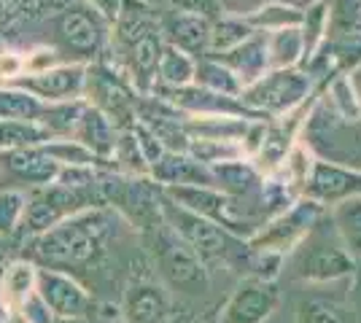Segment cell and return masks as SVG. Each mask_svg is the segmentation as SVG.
Returning <instances> with one entry per match:
<instances>
[{
    "label": "cell",
    "instance_id": "6da1fadb",
    "mask_svg": "<svg viewBox=\"0 0 361 323\" xmlns=\"http://www.w3.org/2000/svg\"><path fill=\"white\" fill-rule=\"evenodd\" d=\"M114 221L116 218L108 208H90L71 215L57 227L30 237L27 262L68 275H73V270L97 267L108 253Z\"/></svg>",
    "mask_w": 361,
    "mask_h": 323
},
{
    "label": "cell",
    "instance_id": "7a4b0ae2",
    "mask_svg": "<svg viewBox=\"0 0 361 323\" xmlns=\"http://www.w3.org/2000/svg\"><path fill=\"white\" fill-rule=\"evenodd\" d=\"M108 44L116 54V68L135 87V92L149 94L157 84V65L165 51L157 8L143 0H121Z\"/></svg>",
    "mask_w": 361,
    "mask_h": 323
},
{
    "label": "cell",
    "instance_id": "3957f363",
    "mask_svg": "<svg viewBox=\"0 0 361 323\" xmlns=\"http://www.w3.org/2000/svg\"><path fill=\"white\" fill-rule=\"evenodd\" d=\"M283 262H288V275L310 286L345 283L356 270V262L348 256L326 213Z\"/></svg>",
    "mask_w": 361,
    "mask_h": 323
},
{
    "label": "cell",
    "instance_id": "277c9868",
    "mask_svg": "<svg viewBox=\"0 0 361 323\" xmlns=\"http://www.w3.org/2000/svg\"><path fill=\"white\" fill-rule=\"evenodd\" d=\"M146 240H149V251L159 283L167 291H178L186 296H200L208 291L211 277H208L205 264L197 259L192 248L186 246L165 221L146 229Z\"/></svg>",
    "mask_w": 361,
    "mask_h": 323
},
{
    "label": "cell",
    "instance_id": "5b68a950",
    "mask_svg": "<svg viewBox=\"0 0 361 323\" xmlns=\"http://www.w3.org/2000/svg\"><path fill=\"white\" fill-rule=\"evenodd\" d=\"M87 106L97 108L116 129H133L137 119V100L140 94L127 81L116 65L108 62H90L84 68V94Z\"/></svg>",
    "mask_w": 361,
    "mask_h": 323
},
{
    "label": "cell",
    "instance_id": "8992f818",
    "mask_svg": "<svg viewBox=\"0 0 361 323\" xmlns=\"http://www.w3.org/2000/svg\"><path fill=\"white\" fill-rule=\"evenodd\" d=\"M90 208H106L103 197H100V186L75 189V186H65L57 181L49 186H38L27 194L22 232L35 237L41 232L57 227L65 218L81 213V210H90Z\"/></svg>",
    "mask_w": 361,
    "mask_h": 323
},
{
    "label": "cell",
    "instance_id": "52a82bcc",
    "mask_svg": "<svg viewBox=\"0 0 361 323\" xmlns=\"http://www.w3.org/2000/svg\"><path fill=\"white\" fill-rule=\"evenodd\" d=\"M111 41V25L90 6H73L54 19V51L62 62H97Z\"/></svg>",
    "mask_w": 361,
    "mask_h": 323
},
{
    "label": "cell",
    "instance_id": "ba28073f",
    "mask_svg": "<svg viewBox=\"0 0 361 323\" xmlns=\"http://www.w3.org/2000/svg\"><path fill=\"white\" fill-rule=\"evenodd\" d=\"M310 89L313 78L302 68H281L267 70L259 81L245 87L240 92V103L262 119H281L305 106Z\"/></svg>",
    "mask_w": 361,
    "mask_h": 323
},
{
    "label": "cell",
    "instance_id": "9c48e42d",
    "mask_svg": "<svg viewBox=\"0 0 361 323\" xmlns=\"http://www.w3.org/2000/svg\"><path fill=\"white\" fill-rule=\"evenodd\" d=\"M324 213H326L324 205L307 200V197H300V200L291 202L288 208H283L278 215H272L262 229L254 232L248 237V246L254 248L256 253L286 259L288 253L305 240V234L324 218Z\"/></svg>",
    "mask_w": 361,
    "mask_h": 323
},
{
    "label": "cell",
    "instance_id": "30bf717a",
    "mask_svg": "<svg viewBox=\"0 0 361 323\" xmlns=\"http://www.w3.org/2000/svg\"><path fill=\"white\" fill-rule=\"evenodd\" d=\"M278 302H281V289L275 280L243 277L221 305L219 323H267L278 310Z\"/></svg>",
    "mask_w": 361,
    "mask_h": 323
},
{
    "label": "cell",
    "instance_id": "8fae6325",
    "mask_svg": "<svg viewBox=\"0 0 361 323\" xmlns=\"http://www.w3.org/2000/svg\"><path fill=\"white\" fill-rule=\"evenodd\" d=\"M84 68L87 65L60 62V65H51L44 70H32L19 81H14L11 87L32 94L44 106L73 103V100H81V94H84Z\"/></svg>",
    "mask_w": 361,
    "mask_h": 323
},
{
    "label": "cell",
    "instance_id": "7c38bea8",
    "mask_svg": "<svg viewBox=\"0 0 361 323\" xmlns=\"http://www.w3.org/2000/svg\"><path fill=\"white\" fill-rule=\"evenodd\" d=\"M35 291L54 318L87 315L92 302H94L92 291L78 277L68 275V272H57V270H44V267H38Z\"/></svg>",
    "mask_w": 361,
    "mask_h": 323
},
{
    "label": "cell",
    "instance_id": "4fadbf2b",
    "mask_svg": "<svg viewBox=\"0 0 361 323\" xmlns=\"http://www.w3.org/2000/svg\"><path fill=\"white\" fill-rule=\"evenodd\" d=\"M124 323H165L173 312L170 291L149 272H137L130 277L121 296Z\"/></svg>",
    "mask_w": 361,
    "mask_h": 323
},
{
    "label": "cell",
    "instance_id": "5bb4252c",
    "mask_svg": "<svg viewBox=\"0 0 361 323\" xmlns=\"http://www.w3.org/2000/svg\"><path fill=\"white\" fill-rule=\"evenodd\" d=\"M302 197L318 202L324 208H331L350 197H361V170L334 165V162L316 156L310 165V175H307Z\"/></svg>",
    "mask_w": 361,
    "mask_h": 323
},
{
    "label": "cell",
    "instance_id": "9a60e30c",
    "mask_svg": "<svg viewBox=\"0 0 361 323\" xmlns=\"http://www.w3.org/2000/svg\"><path fill=\"white\" fill-rule=\"evenodd\" d=\"M159 27L167 46L180 49L189 57H208V41H211V22L200 19L192 14H180L167 8L165 14H159Z\"/></svg>",
    "mask_w": 361,
    "mask_h": 323
},
{
    "label": "cell",
    "instance_id": "2e32d148",
    "mask_svg": "<svg viewBox=\"0 0 361 323\" xmlns=\"http://www.w3.org/2000/svg\"><path fill=\"white\" fill-rule=\"evenodd\" d=\"M116 135L119 129L108 122L106 116L92 106H81L78 119H75L73 129H71V140H75L78 146H84L103 167H111L114 162V146H116Z\"/></svg>",
    "mask_w": 361,
    "mask_h": 323
},
{
    "label": "cell",
    "instance_id": "e0dca14e",
    "mask_svg": "<svg viewBox=\"0 0 361 323\" xmlns=\"http://www.w3.org/2000/svg\"><path fill=\"white\" fill-rule=\"evenodd\" d=\"M60 170V165L44 151V146L0 154V178L8 175V178L19 181V184H30L32 189L54 184Z\"/></svg>",
    "mask_w": 361,
    "mask_h": 323
},
{
    "label": "cell",
    "instance_id": "ac0fdd59",
    "mask_svg": "<svg viewBox=\"0 0 361 323\" xmlns=\"http://www.w3.org/2000/svg\"><path fill=\"white\" fill-rule=\"evenodd\" d=\"M211 57V54H208ZM216 60L221 62L224 68H229L235 78L240 81V87H251L254 81L264 76L270 70L267 62V46H264V32H254L245 44H240L238 49L226 51V54H216Z\"/></svg>",
    "mask_w": 361,
    "mask_h": 323
},
{
    "label": "cell",
    "instance_id": "d6986e66",
    "mask_svg": "<svg viewBox=\"0 0 361 323\" xmlns=\"http://www.w3.org/2000/svg\"><path fill=\"white\" fill-rule=\"evenodd\" d=\"M345 293H326V291H310L305 293L297 310L294 321L297 323H350V305Z\"/></svg>",
    "mask_w": 361,
    "mask_h": 323
},
{
    "label": "cell",
    "instance_id": "ffe728a7",
    "mask_svg": "<svg viewBox=\"0 0 361 323\" xmlns=\"http://www.w3.org/2000/svg\"><path fill=\"white\" fill-rule=\"evenodd\" d=\"M38 267L27 259L11 262L0 277V305L3 310H22V305L35 293Z\"/></svg>",
    "mask_w": 361,
    "mask_h": 323
},
{
    "label": "cell",
    "instance_id": "44dd1931",
    "mask_svg": "<svg viewBox=\"0 0 361 323\" xmlns=\"http://www.w3.org/2000/svg\"><path fill=\"white\" fill-rule=\"evenodd\" d=\"M331 30V3L329 0H313L310 6H305L302 11V49H305V57H302V68L316 57L321 46L329 41Z\"/></svg>",
    "mask_w": 361,
    "mask_h": 323
},
{
    "label": "cell",
    "instance_id": "7402d4cb",
    "mask_svg": "<svg viewBox=\"0 0 361 323\" xmlns=\"http://www.w3.org/2000/svg\"><path fill=\"white\" fill-rule=\"evenodd\" d=\"M331 227L353 262H361V197H350L326 208Z\"/></svg>",
    "mask_w": 361,
    "mask_h": 323
},
{
    "label": "cell",
    "instance_id": "603a6c76",
    "mask_svg": "<svg viewBox=\"0 0 361 323\" xmlns=\"http://www.w3.org/2000/svg\"><path fill=\"white\" fill-rule=\"evenodd\" d=\"M324 106L345 124H361V103L356 87L350 81V73H337L326 81V97Z\"/></svg>",
    "mask_w": 361,
    "mask_h": 323
},
{
    "label": "cell",
    "instance_id": "cb8c5ba5",
    "mask_svg": "<svg viewBox=\"0 0 361 323\" xmlns=\"http://www.w3.org/2000/svg\"><path fill=\"white\" fill-rule=\"evenodd\" d=\"M264 46H267V62L270 70L281 68H302V32L300 27H288V30L264 32Z\"/></svg>",
    "mask_w": 361,
    "mask_h": 323
},
{
    "label": "cell",
    "instance_id": "d4e9b609",
    "mask_svg": "<svg viewBox=\"0 0 361 323\" xmlns=\"http://www.w3.org/2000/svg\"><path fill=\"white\" fill-rule=\"evenodd\" d=\"M302 11L305 8H300V6L272 0V3L259 6L256 11H251V14L243 16V19L254 27V32H278V30H288V27H300Z\"/></svg>",
    "mask_w": 361,
    "mask_h": 323
},
{
    "label": "cell",
    "instance_id": "484cf974",
    "mask_svg": "<svg viewBox=\"0 0 361 323\" xmlns=\"http://www.w3.org/2000/svg\"><path fill=\"white\" fill-rule=\"evenodd\" d=\"M195 68L197 60L183 54L180 49L167 46L157 65V84L154 87H167V89H180V87H192L195 84Z\"/></svg>",
    "mask_w": 361,
    "mask_h": 323
},
{
    "label": "cell",
    "instance_id": "4316f807",
    "mask_svg": "<svg viewBox=\"0 0 361 323\" xmlns=\"http://www.w3.org/2000/svg\"><path fill=\"white\" fill-rule=\"evenodd\" d=\"M254 35V27L243 19V16L221 14L211 22V41H208V54H226L232 49H238Z\"/></svg>",
    "mask_w": 361,
    "mask_h": 323
},
{
    "label": "cell",
    "instance_id": "83f0119b",
    "mask_svg": "<svg viewBox=\"0 0 361 323\" xmlns=\"http://www.w3.org/2000/svg\"><path fill=\"white\" fill-rule=\"evenodd\" d=\"M49 132L38 122L27 119H0V154L19 151V148H35L49 143Z\"/></svg>",
    "mask_w": 361,
    "mask_h": 323
},
{
    "label": "cell",
    "instance_id": "f1b7e54d",
    "mask_svg": "<svg viewBox=\"0 0 361 323\" xmlns=\"http://www.w3.org/2000/svg\"><path fill=\"white\" fill-rule=\"evenodd\" d=\"M195 87H202L208 92L226 94V97H240L243 87L235 73L224 68L216 57H200L195 68Z\"/></svg>",
    "mask_w": 361,
    "mask_h": 323
},
{
    "label": "cell",
    "instance_id": "f546056e",
    "mask_svg": "<svg viewBox=\"0 0 361 323\" xmlns=\"http://www.w3.org/2000/svg\"><path fill=\"white\" fill-rule=\"evenodd\" d=\"M25 205H27V191L25 189L0 186V240H8L22 229Z\"/></svg>",
    "mask_w": 361,
    "mask_h": 323
},
{
    "label": "cell",
    "instance_id": "4dcf8cb0",
    "mask_svg": "<svg viewBox=\"0 0 361 323\" xmlns=\"http://www.w3.org/2000/svg\"><path fill=\"white\" fill-rule=\"evenodd\" d=\"M54 323H124L121 308L114 302H92L87 315H75V318H54Z\"/></svg>",
    "mask_w": 361,
    "mask_h": 323
},
{
    "label": "cell",
    "instance_id": "1f68e13d",
    "mask_svg": "<svg viewBox=\"0 0 361 323\" xmlns=\"http://www.w3.org/2000/svg\"><path fill=\"white\" fill-rule=\"evenodd\" d=\"M167 6L173 11L200 16V19H208V22H213V19H219V16L224 14L221 0H167Z\"/></svg>",
    "mask_w": 361,
    "mask_h": 323
},
{
    "label": "cell",
    "instance_id": "d6a6232c",
    "mask_svg": "<svg viewBox=\"0 0 361 323\" xmlns=\"http://www.w3.org/2000/svg\"><path fill=\"white\" fill-rule=\"evenodd\" d=\"M84 3L90 6L92 11H97V14L103 16L108 25H114V22H116L119 8H121V0H84Z\"/></svg>",
    "mask_w": 361,
    "mask_h": 323
},
{
    "label": "cell",
    "instance_id": "836d02e7",
    "mask_svg": "<svg viewBox=\"0 0 361 323\" xmlns=\"http://www.w3.org/2000/svg\"><path fill=\"white\" fill-rule=\"evenodd\" d=\"M350 302L361 308V262H356V270L350 275Z\"/></svg>",
    "mask_w": 361,
    "mask_h": 323
},
{
    "label": "cell",
    "instance_id": "e575fe53",
    "mask_svg": "<svg viewBox=\"0 0 361 323\" xmlns=\"http://www.w3.org/2000/svg\"><path fill=\"white\" fill-rule=\"evenodd\" d=\"M3 323H27L22 310H3Z\"/></svg>",
    "mask_w": 361,
    "mask_h": 323
},
{
    "label": "cell",
    "instance_id": "d590c367",
    "mask_svg": "<svg viewBox=\"0 0 361 323\" xmlns=\"http://www.w3.org/2000/svg\"><path fill=\"white\" fill-rule=\"evenodd\" d=\"M350 81H353V87H356V94H359V103H361V62L350 70Z\"/></svg>",
    "mask_w": 361,
    "mask_h": 323
},
{
    "label": "cell",
    "instance_id": "8d00e7d4",
    "mask_svg": "<svg viewBox=\"0 0 361 323\" xmlns=\"http://www.w3.org/2000/svg\"><path fill=\"white\" fill-rule=\"evenodd\" d=\"M143 3H149V6H154V8H157V6H162V3H167V0H143Z\"/></svg>",
    "mask_w": 361,
    "mask_h": 323
}]
</instances>
